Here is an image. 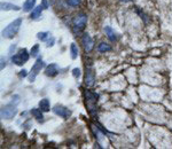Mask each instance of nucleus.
Returning <instances> with one entry per match:
<instances>
[{"label": "nucleus", "mask_w": 172, "mask_h": 149, "mask_svg": "<svg viewBox=\"0 0 172 149\" xmlns=\"http://www.w3.org/2000/svg\"><path fill=\"white\" fill-rule=\"evenodd\" d=\"M84 98H85V103H86V107L90 111V114H95L96 112V104H98V101H99V94L96 93H93L88 89H84Z\"/></svg>", "instance_id": "f257e3e1"}, {"label": "nucleus", "mask_w": 172, "mask_h": 149, "mask_svg": "<svg viewBox=\"0 0 172 149\" xmlns=\"http://www.w3.org/2000/svg\"><path fill=\"white\" fill-rule=\"evenodd\" d=\"M21 24H22V18H16V20H14L12 23H9L5 29L2 30V32H1L2 38H6V39L14 38V36H15L16 33L18 32V30H20Z\"/></svg>", "instance_id": "f03ea898"}, {"label": "nucleus", "mask_w": 172, "mask_h": 149, "mask_svg": "<svg viewBox=\"0 0 172 149\" xmlns=\"http://www.w3.org/2000/svg\"><path fill=\"white\" fill-rule=\"evenodd\" d=\"M86 24H87V16L85 14L76 15L72 20V25H74L75 32H81L85 29Z\"/></svg>", "instance_id": "7ed1b4c3"}, {"label": "nucleus", "mask_w": 172, "mask_h": 149, "mask_svg": "<svg viewBox=\"0 0 172 149\" xmlns=\"http://www.w3.org/2000/svg\"><path fill=\"white\" fill-rule=\"evenodd\" d=\"M30 58V54L28 53V51L25 48H22L18 51V53L12 56V62L15 63L16 65H23L25 62H28V60Z\"/></svg>", "instance_id": "20e7f679"}, {"label": "nucleus", "mask_w": 172, "mask_h": 149, "mask_svg": "<svg viewBox=\"0 0 172 149\" xmlns=\"http://www.w3.org/2000/svg\"><path fill=\"white\" fill-rule=\"evenodd\" d=\"M17 114V109H16V105L13 103L7 104L5 107L1 108V111H0V115H1V118L2 119H12L15 117V115Z\"/></svg>", "instance_id": "39448f33"}, {"label": "nucleus", "mask_w": 172, "mask_h": 149, "mask_svg": "<svg viewBox=\"0 0 172 149\" xmlns=\"http://www.w3.org/2000/svg\"><path fill=\"white\" fill-rule=\"evenodd\" d=\"M52 110H53L54 114H56L58 116H60V117H62L64 119H68L72 114L70 109H68L67 107H64L62 104H55Z\"/></svg>", "instance_id": "423d86ee"}, {"label": "nucleus", "mask_w": 172, "mask_h": 149, "mask_svg": "<svg viewBox=\"0 0 172 149\" xmlns=\"http://www.w3.org/2000/svg\"><path fill=\"white\" fill-rule=\"evenodd\" d=\"M44 68V61L41 59H37L36 61V63L32 65V69H31V74L29 76V80L30 82H34V79H36V77H37V74H39L40 71H41V69Z\"/></svg>", "instance_id": "0eeeda50"}, {"label": "nucleus", "mask_w": 172, "mask_h": 149, "mask_svg": "<svg viewBox=\"0 0 172 149\" xmlns=\"http://www.w3.org/2000/svg\"><path fill=\"white\" fill-rule=\"evenodd\" d=\"M84 84L87 87H92L95 84V72L91 67H86V74H85V79H84Z\"/></svg>", "instance_id": "6e6552de"}, {"label": "nucleus", "mask_w": 172, "mask_h": 149, "mask_svg": "<svg viewBox=\"0 0 172 149\" xmlns=\"http://www.w3.org/2000/svg\"><path fill=\"white\" fill-rule=\"evenodd\" d=\"M81 44H83V47L85 49L86 53H90L92 52V49L94 48V41L93 39L90 37L88 33H84L83 37H81Z\"/></svg>", "instance_id": "1a4fd4ad"}, {"label": "nucleus", "mask_w": 172, "mask_h": 149, "mask_svg": "<svg viewBox=\"0 0 172 149\" xmlns=\"http://www.w3.org/2000/svg\"><path fill=\"white\" fill-rule=\"evenodd\" d=\"M45 74L48 77H55L56 74H59V67L55 63H51L49 65H47L45 69Z\"/></svg>", "instance_id": "9d476101"}, {"label": "nucleus", "mask_w": 172, "mask_h": 149, "mask_svg": "<svg viewBox=\"0 0 172 149\" xmlns=\"http://www.w3.org/2000/svg\"><path fill=\"white\" fill-rule=\"evenodd\" d=\"M105 32H106V34H107V37H108V39H109L110 41H116V40H117V34H116V32L112 30V28L106 27V28H105Z\"/></svg>", "instance_id": "9b49d317"}, {"label": "nucleus", "mask_w": 172, "mask_h": 149, "mask_svg": "<svg viewBox=\"0 0 172 149\" xmlns=\"http://www.w3.org/2000/svg\"><path fill=\"white\" fill-rule=\"evenodd\" d=\"M21 8L17 5H13L9 2H1V11H20Z\"/></svg>", "instance_id": "f8f14e48"}, {"label": "nucleus", "mask_w": 172, "mask_h": 149, "mask_svg": "<svg viewBox=\"0 0 172 149\" xmlns=\"http://www.w3.org/2000/svg\"><path fill=\"white\" fill-rule=\"evenodd\" d=\"M43 112H44V111H43L41 109H38V108H33V109H31L32 116L37 119V120H39V122H41V120H43V118H44V115H43Z\"/></svg>", "instance_id": "ddd939ff"}, {"label": "nucleus", "mask_w": 172, "mask_h": 149, "mask_svg": "<svg viewBox=\"0 0 172 149\" xmlns=\"http://www.w3.org/2000/svg\"><path fill=\"white\" fill-rule=\"evenodd\" d=\"M41 11H43V6H41V5H40V6H37V7H34V8L32 9L31 15H30L31 20H36V18L40 17V15H41Z\"/></svg>", "instance_id": "4468645a"}, {"label": "nucleus", "mask_w": 172, "mask_h": 149, "mask_svg": "<svg viewBox=\"0 0 172 149\" xmlns=\"http://www.w3.org/2000/svg\"><path fill=\"white\" fill-rule=\"evenodd\" d=\"M34 5H36V0H25V2L23 5V11L30 12L34 8Z\"/></svg>", "instance_id": "2eb2a0df"}, {"label": "nucleus", "mask_w": 172, "mask_h": 149, "mask_svg": "<svg viewBox=\"0 0 172 149\" xmlns=\"http://www.w3.org/2000/svg\"><path fill=\"white\" fill-rule=\"evenodd\" d=\"M112 48H111V46L109 44H107V43H100V44L98 45V51L100 52V53H106V52H110Z\"/></svg>", "instance_id": "dca6fc26"}, {"label": "nucleus", "mask_w": 172, "mask_h": 149, "mask_svg": "<svg viewBox=\"0 0 172 149\" xmlns=\"http://www.w3.org/2000/svg\"><path fill=\"white\" fill-rule=\"evenodd\" d=\"M39 108H40L44 112L49 111V101H48V99H43V100H40V102H39Z\"/></svg>", "instance_id": "f3484780"}, {"label": "nucleus", "mask_w": 172, "mask_h": 149, "mask_svg": "<svg viewBox=\"0 0 172 149\" xmlns=\"http://www.w3.org/2000/svg\"><path fill=\"white\" fill-rule=\"evenodd\" d=\"M70 54H71V59L72 60L77 59V56H78V48H77L75 43H72L70 45Z\"/></svg>", "instance_id": "a211bd4d"}, {"label": "nucleus", "mask_w": 172, "mask_h": 149, "mask_svg": "<svg viewBox=\"0 0 172 149\" xmlns=\"http://www.w3.org/2000/svg\"><path fill=\"white\" fill-rule=\"evenodd\" d=\"M48 34H49V32H38L37 33V38L39 40H41V41H46Z\"/></svg>", "instance_id": "6ab92c4d"}, {"label": "nucleus", "mask_w": 172, "mask_h": 149, "mask_svg": "<svg viewBox=\"0 0 172 149\" xmlns=\"http://www.w3.org/2000/svg\"><path fill=\"white\" fill-rule=\"evenodd\" d=\"M38 53H39V45L36 44L31 48V51H30V54H31L32 56H37V55H38Z\"/></svg>", "instance_id": "aec40b11"}, {"label": "nucleus", "mask_w": 172, "mask_h": 149, "mask_svg": "<svg viewBox=\"0 0 172 149\" xmlns=\"http://www.w3.org/2000/svg\"><path fill=\"white\" fill-rule=\"evenodd\" d=\"M80 1H81V0H67L68 5H69V6H72V7L78 6L79 4H80Z\"/></svg>", "instance_id": "412c9836"}, {"label": "nucleus", "mask_w": 172, "mask_h": 149, "mask_svg": "<svg viewBox=\"0 0 172 149\" xmlns=\"http://www.w3.org/2000/svg\"><path fill=\"white\" fill-rule=\"evenodd\" d=\"M80 69L79 68H75L74 70H72V76L75 77V78H79L80 77Z\"/></svg>", "instance_id": "4be33fe9"}, {"label": "nucleus", "mask_w": 172, "mask_h": 149, "mask_svg": "<svg viewBox=\"0 0 172 149\" xmlns=\"http://www.w3.org/2000/svg\"><path fill=\"white\" fill-rule=\"evenodd\" d=\"M41 6L44 9H47L49 7V4H48V0H41Z\"/></svg>", "instance_id": "5701e85b"}, {"label": "nucleus", "mask_w": 172, "mask_h": 149, "mask_svg": "<svg viewBox=\"0 0 172 149\" xmlns=\"http://www.w3.org/2000/svg\"><path fill=\"white\" fill-rule=\"evenodd\" d=\"M28 76V71L25 70V69H23L22 71H20V77L21 78H24V77H27Z\"/></svg>", "instance_id": "b1692460"}, {"label": "nucleus", "mask_w": 172, "mask_h": 149, "mask_svg": "<svg viewBox=\"0 0 172 149\" xmlns=\"http://www.w3.org/2000/svg\"><path fill=\"white\" fill-rule=\"evenodd\" d=\"M54 41H55V39H54V38L52 37V38H51V39H49V40L47 41V47H51V46H53Z\"/></svg>", "instance_id": "393cba45"}, {"label": "nucleus", "mask_w": 172, "mask_h": 149, "mask_svg": "<svg viewBox=\"0 0 172 149\" xmlns=\"http://www.w3.org/2000/svg\"><path fill=\"white\" fill-rule=\"evenodd\" d=\"M5 67H6V61H5V59H4V58H1V67H0V69L2 70Z\"/></svg>", "instance_id": "a878e982"}, {"label": "nucleus", "mask_w": 172, "mask_h": 149, "mask_svg": "<svg viewBox=\"0 0 172 149\" xmlns=\"http://www.w3.org/2000/svg\"><path fill=\"white\" fill-rule=\"evenodd\" d=\"M121 1H123V2H128V1H131V0H121Z\"/></svg>", "instance_id": "bb28decb"}]
</instances>
